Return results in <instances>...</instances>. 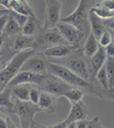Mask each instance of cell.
Instances as JSON below:
<instances>
[{
	"instance_id": "1",
	"label": "cell",
	"mask_w": 114,
	"mask_h": 128,
	"mask_svg": "<svg viewBox=\"0 0 114 128\" xmlns=\"http://www.w3.org/2000/svg\"><path fill=\"white\" fill-rule=\"evenodd\" d=\"M35 52V50L28 49L15 53L3 68L0 70V92L7 87L9 83L20 72L26 60Z\"/></svg>"
},
{
	"instance_id": "2",
	"label": "cell",
	"mask_w": 114,
	"mask_h": 128,
	"mask_svg": "<svg viewBox=\"0 0 114 128\" xmlns=\"http://www.w3.org/2000/svg\"><path fill=\"white\" fill-rule=\"evenodd\" d=\"M47 71H49V74L55 76L58 79L65 82L66 84H69L75 88H88L90 87L89 81L81 79L74 73H72L70 69L66 68L65 66H61L59 64L48 62L47 64Z\"/></svg>"
},
{
	"instance_id": "3",
	"label": "cell",
	"mask_w": 114,
	"mask_h": 128,
	"mask_svg": "<svg viewBox=\"0 0 114 128\" xmlns=\"http://www.w3.org/2000/svg\"><path fill=\"white\" fill-rule=\"evenodd\" d=\"M14 113L19 118L21 128H31L34 123V116L38 112H41L38 105L32 104L30 102H22L14 98Z\"/></svg>"
},
{
	"instance_id": "4",
	"label": "cell",
	"mask_w": 114,
	"mask_h": 128,
	"mask_svg": "<svg viewBox=\"0 0 114 128\" xmlns=\"http://www.w3.org/2000/svg\"><path fill=\"white\" fill-rule=\"evenodd\" d=\"M39 88L43 92H46L57 98L59 96H63L66 92L71 90L72 86L66 84L52 74H46L43 84Z\"/></svg>"
},
{
	"instance_id": "5",
	"label": "cell",
	"mask_w": 114,
	"mask_h": 128,
	"mask_svg": "<svg viewBox=\"0 0 114 128\" xmlns=\"http://www.w3.org/2000/svg\"><path fill=\"white\" fill-rule=\"evenodd\" d=\"M90 1L88 0H80L78 2V5L76 8V10L71 14V15L66 16V17L61 18V22L64 23L71 24L75 28L81 29V26L86 22V20L89 17L90 13Z\"/></svg>"
},
{
	"instance_id": "6",
	"label": "cell",
	"mask_w": 114,
	"mask_h": 128,
	"mask_svg": "<svg viewBox=\"0 0 114 128\" xmlns=\"http://www.w3.org/2000/svg\"><path fill=\"white\" fill-rule=\"evenodd\" d=\"M61 2L59 0H48L46 1V18L43 24V30L55 28L61 20Z\"/></svg>"
},
{
	"instance_id": "7",
	"label": "cell",
	"mask_w": 114,
	"mask_h": 128,
	"mask_svg": "<svg viewBox=\"0 0 114 128\" xmlns=\"http://www.w3.org/2000/svg\"><path fill=\"white\" fill-rule=\"evenodd\" d=\"M56 29L58 30L59 34H61L62 38L66 42L71 44V45L78 46L79 42L85 35L83 30L78 29L71 24L64 23V22H61L57 24Z\"/></svg>"
},
{
	"instance_id": "8",
	"label": "cell",
	"mask_w": 114,
	"mask_h": 128,
	"mask_svg": "<svg viewBox=\"0 0 114 128\" xmlns=\"http://www.w3.org/2000/svg\"><path fill=\"white\" fill-rule=\"evenodd\" d=\"M47 64L48 62L46 61V57L35 51L30 57L26 60L20 71L45 74V72L47 71Z\"/></svg>"
},
{
	"instance_id": "9",
	"label": "cell",
	"mask_w": 114,
	"mask_h": 128,
	"mask_svg": "<svg viewBox=\"0 0 114 128\" xmlns=\"http://www.w3.org/2000/svg\"><path fill=\"white\" fill-rule=\"evenodd\" d=\"M46 74H33L30 72H19L16 76L8 84V87L13 88L14 86H20V84H34L38 86V87L43 84Z\"/></svg>"
},
{
	"instance_id": "10",
	"label": "cell",
	"mask_w": 114,
	"mask_h": 128,
	"mask_svg": "<svg viewBox=\"0 0 114 128\" xmlns=\"http://www.w3.org/2000/svg\"><path fill=\"white\" fill-rule=\"evenodd\" d=\"M78 49L77 45L58 44L49 47L43 51V56L46 58H63L72 54Z\"/></svg>"
},
{
	"instance_id": "11",
	"label": "cell",
	"mask_w": 114,
	"mask_h": 128,
	"mask_svg": "<svg viewBox=\"0 0 114 128\" xmlns=\"http://www.w3.org/2000/svg\"><path fill=\"white\" fill-rule=\"evenodd\" d=\"M66 68L70 69L72 73L80 77L81 79L88 81L90 77V73L89 71L88 65L84 61L81 59H70L65 62Z\"/></svg>"
},
{
	"instance_id": "12",
	"label": "cell",
	"mask_w": 114,
	"mask_h": 128,
	"mask_svg": "<svg viewBox=\"0 0 114 128\" xmlns=\"http://www.w3.org/2000/svg\"><path fill=\"white\" fill-rule=\"evenodd\" d=\"M88 108L83 101L77 102V104H72L70 112L68 114L67 119L65 120L67 124L72 122H78V121L86 120L87 116H88Z\"/></svg>"
},
{
	"instance_id": "13",
	"label": "cell",
	"mask_w": 114,
	"mask_h": 128,
	"mask_svg": "<svg viewBox=\"0 0 114 128\" xmlns=\"http://www.w3.org/2000/svg\"><path fill=\"white\" fill-rule=\"evenodd\" d=\"M35 47H38L36 38L32 36H26L22 34H19L16 36L13 44L14 50H16L17 52L28 49L35 50Z\"/></svg>"
},
{
	"instance_id": "14",
	"label": "cell",
	"mask_w": 114,
	"mask_h": 128,
	"mask_svg": "<svg viewBox=\"0 0 114 128\" xmlns=\"http://www.w3.org/2000/svg\"><path fill=\"white\" fill-rule=\"evenodd\" d=\"M44 32L41 36V38H39L38 40H37V44L38 46L39 44H41L42 43L43 44H64L65 40L62 38L61 34H59L58 30L55 28L53 29H49V30H43Z\"/></svg>"
},
{
	"instance_id": "15",
	"label": "cell",
	"mask_w": 114,
	"mask_h": 128,
	"mask_svg": "<svg viewBox=\"0 0 114 128\" xmlns=\"http://www.w3.org/2000/svg\"><path fill=\"white\" fill-rule=\"evenodd\" d=\"M55 104H56V98L46 92H41L38 104V107L41 111L47 114L54 113L55 111Z\"/></svg>"
},
{
	"instance_id": "16",
	"label": "cell",
	"mask_w": 114,
	"mask_h": 128,
	"mask_svg": "<svg viewBox=\"0 0 114 128\" xmlns=\"http://www.w3.org/2000/svg\"><path fill=\"white\" fill-rule=\"evenodd\" d=\"M11 88L6 87L0 92V111L3 113H12L14 108V101L11 96Z\"/></svg>"
},
{
	"instance_id": "17",
	"label": "cell",
	"mask_w": 114,
	"mask_h": 128,
	"mask_svg": "<svg viewBox=\"0 0 114 128\" xmlns=\"http://www.w3.org/2000/svg\"><path fill=\"white\" fill-rule=\"evenodd\" d=\"M88 19L90 20V28H91L90 32L94 35L95 38L98 40L99 38H100V37L102 35L103 32L106 31L105 29L106 26H105L104 22L90 11V13H89Z\"/></svg>"
},
{
	"instance_id": "18",
	"label": "cell",
	"mask_w": 114,
	"mask_h": 128,
	"mask_svg": "<svg viewBox=\"0 0 114 128\" xmlns=\"http://www.w3.org/2000/svg\"><path fill=\"white\" fill-rule=\"evenodd\" d=\"M107 58V56L106 55L105 48L100 46L98 50H97V52L91 57V68H92L93 73L95 75L98 73L99 70L105 65Z\"/></svg>"
},
{
	"instance_id": "19",
	"label": "cell",
	"mask_w": 114,
	"mask_h": 128,
	"mask_svg": "<svg viewBox=\"0 0 114 128\" xmlns=\"http://www.w3.org/2000/svg\"><path fill=\"white\" fill-rule=\"evenodd\" d=\"M100 45L98 44V40L95 38V36L92 34H89L88 38H86L85 44H84V55L86 57H89V58H91V57L94 56L95 53L97 52Z\"/></svg>"
},
{
	"instance_id": "20",
	"label": "cell",
	"mask_w": 114,
	"mask_h": 128,
	"mask_svg": "<svg viewBox=\"0 0 114 128\" xmlns=\"http://www.w3.org/2000/svg\"><path fill=\"white\" fill-rule=\"evenodd\" d=\"M21 32V29H20V26L18 25V23L16 22V20L10 16H9V20H8V22L6 24L4 29H3L2 34L3 36L7 37V38H12V37H15L17 35H19Z\"/></svg>"
},
{
	"instance_id": "21",
	"label": "cell",
	"mask_w": 114,
	"mask_h": 128,
	"mask_svg": "<svg viewBox=\"0 0 114 128\" xmlns=\"http://www.w3.org/2000/svg\"><path fill=\"white\" fill-rule=\"evenodd\" d=\"M30 88L28 84H20L11 88L12 94L14 95V98L18 99L22 102H29V92Z\"/></svg>"
},
{
	"instance_id": "22",
	"label": "cell",
	"mask_w": 114,
	"mask_h": 128,
	"mask_svg": "<svg viewBox=\"0 0 114 128\" xmlns=\"http://www.w3.org/2000/svg\"><path fill=\"white\" fill-rule=\"evenodd\" d=\"M105 68L108 79L109 92L114 88V57H107L105 63Z\"/></svg>"
},
{
	"instance_id": "23",
	"label": "cell",
	"mask_w": 114,
	"mask_h": 128,
	"mask_svg": "<svg viewBox=\"0 0 114 128\" xmlns=\"http://www.w3.org/2000/svg\"><path fill=\"white\" fill-rule=\"evenodd\" d=\"M63 96H65L71 102V104H77V102L82 101L83 98H84V92L79 88L72 87L71 90H69L67 92H66L63 95Z\"/></svg>"
},
{
	"instance_id": "24",
	"label": "cell",
	"mask_w": 114,
	"mask_h": 128,
	"mask_svg": "<svg viewBox=\"0 0 114 128\" xmlns=\"http://www.w3.org/2000/svg\"><path fill=\"white\" fill-rule=\"evenodd\" d=\"M90 11L92 12L93 14H95L96 16H98V17L102 20L104 19H111V18L114 17L113 12L106 9L104 6H102L101 4L91 8L90 10Z\"/></svg>"
},
{
	"instance_id": "25",
	"label": "cell",
	"mask_w": 114,
	"mask_h": 128,
	"mask_svg": "<svg viewBox=\"0 0 114 128\" xmlns=\"http://www.w3.org/2000/svg\"><path fill=\"white\" fill-rule=\"evenodd\" d=\"M37 24H38V22H35V20L33 19H32L31 17H28L26 22L25 23L24 26H22L20 34L22 35H26V36H32V35L35 34ZM38 25H39V23Z\"/></svg>"
},
{
	"instance_id": "26",
	"label": "cell",
	"mask_w": 114,
	"mask_h": 128,
	"mask_svg": "<svg viewBox=\"0 0 114 128\" xmlns=\"http://www.w3.org/2000/svg\"><path fill=\"white\" fill-rule=\"evenodd\" d=\"M96 79L101 84V86L105 89L106 90L109 92V86H108V79H107V72H106L105 65L99 70L96 74Z\"/></svg>"
},
{
	"instance_id": "27",
	"label": "cell",
	"mask_w": 114,
	"mask_h": 128,
	"mask_svg": "<svg viewBox=\"0 0 114 128\" xmlns=\"http://www.w3.org/2000/svg\"><path fill=\"white\" fill-rule=\"evenodd\" d=\"M40 94H41V90L35 87H31L30 92H29V102H32V104L38 105L39 98H40Z\"/></svg>"
},
{
	"instance_id": "28",
	"label": "cell",
	"mask_w": 114,
	"mask_h": 128,
	"mask_svg": "<svg viewBox=\"0 0 114 128\" xmlns=\"http://www.w3.org/2000/svg\"><path fill=\"white\" fill-rule=\"evenodd\" d=\"M112 43V35L108 31H105L98 40V44L101 47H107Z\"/></svg>"
},
{
	"instance_id": "29",
	"label": "cell",
	"mask_w": 114,
	"mask_h": 128,
	"mask_svg": "<svg viewBox=\"0 0 114 128\" xmlns=\"http://www.w3.org/2000/svg\"><path fill=\"white\" fill-rule=\"evenodd\" d=\"M9 14H10V16H11L12 17H13L14 19L16 20V22H17L18 25L20 26V29H21L22 26H24L25 23H26V20H27V19H28L27 16L20 15V14H17V13H15V12H14V11H11V10H9Z\"/></svg>"
},
{
	"instance_id": "30",
	"label": "cell",
	"mask_w": 114,
	"mask_h": 128,
	"mask_svg": "<svg viewBox=\"0 0 114 128\" xmlns=\"http://www.w3.org/2000/svg\"><path fill=\"white\" fill-rule=\"evenodd\" d=\"M100 126H101V124H100V121H99V117L95 116L88 122L87 128H99Z\"/></svg>"
},
{
	"instance_id": "31",
	"label": "cell",
	"mask_w": 114,
	"mask_h": 128,
	"mask_svg": "<svg viewBox=\"0 0 114 128\" xmlns=\"http://www.w3.org/2000/svg\"><path fill=\"white\" fill-rule=\"evenodd\" d=\"M9 13L0 17V34H2L3 29H4L6 24L8 22V20H9Z\"/></svg>"
},
{
	"instance_id": "32",
	"label": "cell",
	"mask_w": 114,
	"mask_h": 128,
	"mask_svg": "<svg viewBox=\"0 0 114 128\" xmlns=\"http://www.w3.org/2000/svg\"><path fill=\"white\" fill-rule=\"evenodd\" d=\"M101 5L114 13V0H105L101 3Z\"/></svg>"
},
{
	"instance_id": "33",
	"label": "cell",
	"mask_w": 114,
	"mask_h": 128,
	"mask_svg": "<svg viewBox=\"0 0 114 128\" xmlns=\"http://www.w3.org/2000/svg\"><path fill=\"white\" fill-rule=\"evenodd\" d=\"M105 51L107 57H114V44L113 42L105 47Z\"/></svg>"
},
{
	"instance_id": "34",
	"label": "cell",
	"mask_w": 114,
	"mask_h": 128,
	"mask_svg": "<svg viewBox=\"0 0 114 128\" xmlns=\"http://www.w3.org/2000/svg\"><path fill=\"white\" fill-rule=\"evenodd\" d=\"M69 124H67V122L66 120H62V121H60L58 123H55V124H53L51 126H46L44 128H66Z\"/></svg>"
},
{
	"instance_id": "35",
	"label": "cell",
	"mask_w": 114,
	"mask_h": 128,
	"mask_svg": "<svg viewBox=\"0 0 114 128\" xmlns=\"http://www.w3.org/2000/svg\"><path fill=\"white\" fill-rule=\"evenodd\" d=\"M88 122V120H82L76 122V128H87Z\"/></svg>"
},
{
	"instance_id": "36",
	"label": "cell",
	"mask_w": 114,
	"mask_h": 128,
	"mask_svg": "<svg viewBox=\"0 0 114 128\" xmlns=\"http://www.w3.org/2000/svg\"><path fill=\"white\" fill-rule=\"evenodd\" d=\"M6 122H7V128H17L9 117H8V118L6 119Z\"/></svg>"
},
{
	"instance_id": "37",
	"label": "cell",
	"mask_w": 114,
	"mask_h": 128,
	"mask_svg": "<svg viewBox=\"0 0 114 128\" xmlns=\"http://www.w3.org/2000/svg\"><path fill=\"white\" fill-rule=\"evenodd\" d=\"M0 128H7V122L6 120L0 116Z\"/></svg>"
},
{
	"instance_id": "38",
	"label": "cell",
	"mask_w": 114,
	"mask_h": 128,
	"mask_svg": "<svg viewBox=\"0 0 114 128\" xmlns=\"http://www.w3.org/2000/svg\"><path fill=\"white\" fill-rule=\"evenodd\" d=\"M9 10H8L6 9L0 10V17L3 16H4V15H7V14H9Z\"/></svg>"
},
{
	"instance_id": "39",
	"label": "cell",
	"mask_w": 114,
	"mask_h": 128,
	"mask_svg": "<svg viewBox=\"0 0 114 128\" xmlns=\"http://www.w3.org/2000/svg\"><path fill=\"white\" fill-rule=\"evenodd\" d=\"M4 40H5V37L3 36V34L0 35V50H1L2 47H3V43H4Z\"/></svg>"
},
{
	"instance_id": "40",
	"label": "cell",
	"mask_w": 114,
	"mask_h": 128,
	"mask_svg": "<svg viewBox=\"0 0 114 128\" xmlns=\"http://www.w3.org/2000/svg\"><path fill=\"white\" fill-rule=\"evenodd\" d=\"M107 26H108L112 30H113V31H114V20H109V22H107Z\"/></svg>"
},
{
	"instance_id": "41",
	"label": "cell",
	"mask_w": 114,
	"mask_h": 128,
	"mask_svg": "<svg viewBox=\"0 0 114 128\" xmlns=\"http://www.w3.org/2000/svg\"><path fill=\"white\" fill-rule=\"evenodd\" d=\"M66 128H76V122H72L67 126Z\"/></svg>"
},
{
	"instance_id": "42",
	"label": "cell",
	"mask_w": 114,
	"mask_h": 128,
	"mask_svg": "<svg viewBox=\"0 0 114 128\" xmlns=\"http://www.w3.org/2000/svg\"><path fill=\"white\" fill-rule=\"evenodd\" d=\"M108 98H110V99H112V100H113L114 101V94H113V93H110L109 92V95L108 96Z\"/></svg>"
},
{
	"instance_id": "43",
	"label": "cell",
	"mask_w": 114,
	"mask_h": 128,
	"mask_svg": "<svg viewBox=\"0 0 114 128\" xmlns=\"http://www.w3.org/2000/svg\"><path fill=\"white\" fill-rule=\"evenodd\" d=\"M3 63V57L0 56V68H1V64Z\"/></svg>"
},
{
	"instance_id": "44",
	"label": "cell",
	"mask_w": 114,
	"mask_h": 128,
	"mask_svg": "<svg viewBox=\"0 0 114 128\" xmlns=\"http://www.w3.org/2000/svg\"><path fill=\"white\" fill-rule=\"evenodd\" d=\"M110 93H113V94H114V88L113 89H112V90H110Z\"/></svg>"
},
{
	"instance_id": "45",
	"label": "cell",
	"mask_w": 114,
	"mask_h": 128,
	"mask_svg": "<svg viewBox=\"0 0 114 128\" xmlns=\"http://www.w3.org/2000/svg\"><path fill=\"white\" fill-rule=\"evenodd\" d=\"M0 5H2V0H0Z\"/></svg>"
},
{
	"instance_id": "46",
	"label": "cell",
	"mask_w": 114,
	"mask_h": 128,
	"mask_svg": "<svg viewBox=\"0 0 114 128\" xmlns=\"http://www.w3.org/2000/svg\"><path fill=\"white\" fill-rule=\"evenodd\" d=\"M99 128H102V127H101V126H99Z\"/></svg>"
},
{
	"instance_id": "47",
	"label": "cell",
	"mask_w": 114,
	"mask_h": 128,
	"mask_svg": "<svg viewBox=\"0 0 114 128\" xmlns=\"http://www.w3.org/2000/svg\"><path fill=\"white\" fill-rule=\"evenodd\" d=\"M1 34H0V35H1Z\"/></svg>"
}]
</instances>
